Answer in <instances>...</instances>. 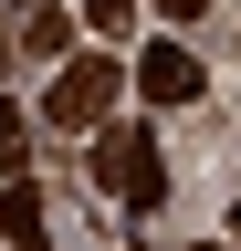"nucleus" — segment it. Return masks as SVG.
I'll use <instances>...</instances> for the list:
<instances>
[{"label": "nucleus", "instance_id": "2", "mask_svg": "<svg viewBox=\"0 0 241 251\" xmlns=\"http://www.w3.org/2000/svg\"><path fill=\"white\" fill-rule=\"evenodd\" d=\"M115 94H126V74H115V63H95V52H63V74H53V94H42V105H53V126H105L115 115Z\"/></svg>", "mask_w": 241, "mask_h": 251}, {"label": "nucleus", "instance_id": "6", "mask_svg": "<svg viewBox=\"0 0 241 251\" xmlns=\"http://www.w3.org/2000/svg\"><path fill=\"white\" fill-rule=\"evenodd\" d=\"M0 178H21V115H11V94H0Z\"/></svg>", "mask_w": 241, "mask_h": 251}, {"label": "nucleus", "instance_id": "5", "mask_svg": "<svg viewBox=\"0 0 241 251\" xmlns=\"http://www.w3.org/2000/svg\"><path fill=\"white\" fill-rule=\"evenodd\" d=\"M0 241H42V188L32 178H0Z\"/></svg>", "mask_w": 241, "mask_h": 251}, {"label": "nucleus", "instance_id": "1", "mask_svg": "<svg viewBox=\"0 0 241 251\" xmlns=\"http://www.w3.org/2000/svg\"><path fill=\"white\" fill-rule=\"evenodd\" d=\"M95 178H105L126 209H158V199H168V168H158V147H147V126H105V147H95Z\"/></svg>", "mask_w": 241, "mask_h": 251}, {"label": "nucleus", "instance_id": "4", "mask_svg": "<svg viewBox=\"0 0 241 251\" xmlns=\"http://www.w3.org/2000/svg\"><path fill=\"white\" fill-rule=\"evenodd\" d=\"M21 52H32V63H63L74 52V11H63V0H32V11H21Z\"/></svg>", "mask_w": 241, "mask_h": 251}, {"label": "nucleus", "instance_id": "10", "mask_svg": "<svg viewBox=\"0 0 241 251\" xmlns=\"http://www.w3.org/2000/svg\"><path fill=\"white\" fill-rule=\"evenodd\" d=\"M210 251H241V241H210Z\"/></svg>", "mask_w": 241, "mask_h": 251}, {"label": "nucleus", "instance_id": "8", "mask_svg": "<svg viewBox=\"0 0 241 251\" xmlns=\"http://www.w3.org/2000/svg\"><path fill=\"white\" fill-rule=\"evenodd\" d=\"M231 241H241V199H231Z\"/></svg>", "mask_w": 241, "mask_h": 251}, {"label": "nucleus", "instance_id": "9", "mask_svg": "<svg viewBox=\"0 0 241 251\" xmlns=\"http://www.w3.org/2000/svg\"><path fill=\"white\" fill-rule=\"evenodd\" d=\"M11 251H42V241H11Z\"/></svg>", "mask_w": 241, "mask_h": 251}, {"label": "nucleus", "instance_id": "7", "mask_svg": "<svg viewBox=\"0 0 241 251\" xmlns=\"http://www.w3.org/2000/svg\"><path fill=\"white\" fill-rule=\"evenodd\" d=\"M84 21H95V31H126V21H136V0H84Z\"/></svg>", "mask_w": 241, "mask_h": 251}, {"label": "nucleus", "instance_id": "3", "mask_svg": "<svg viewBox=\"0 0 241 251\" xmlns=\"http://www.w3.org/2000/svg\"><path fill=\"white\" fill-rule=\"evenodd\" d=\"M136 94H147V105H189V94H199V63L178 52V42H147V63H136Z\"/></svg>", "mask_w": 241, "mask_h": 251}]
</instances>
